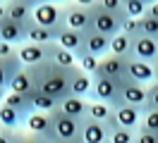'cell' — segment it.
Listing matches in <instances>:
<instances>
[{"label":"cell","instance_id":"cell-1","mask_svg":"<svg viewBox=\"0 0 158 143\" xmlns=\"http://www.w3.org/2000/svg\"><path fill=\"white\" fill-rule=\"evenodd\" d=\"M36 76V88L43 93L53 95L55 100H65L72 95V67H60L55 62H43V65L31 67Z\"/></svg>","mask_w":158,"mask_h":143},{"label":"cell","instance_id":"cell-2","mask_svg":"<svg viewBox=\"0 0 158 143\" xmlns=\"http://www.w3.org/2000/svg\"><path fill=\"white\" fill-rule=\"evenodd\" d=\"M89 100H103V103L113 105V107L122 105V79L94 74V91H91Z\"/></svg>","mask_w":158,"mask_h":143},{"label":"cell","instance_id":"cell-3","mask_svg":"<svg viewBox=\"0 0 158 143\" xmlns=\"http://www.w3.org/2000/svg\"><path fill=\"white\" fill-rule=\"evenodd\" d=\"M122 14H115V12H108L106 7H101L98 2L91 7V31H98V34H106V36H115L122 31V24H125Z\"/></svg>","mask_w":158,"mask_h":143},{"label":"cell","instance_id":"cell-4","mask_svg":"<svg viewBox=\"0 0 158 143\" xmlns=\"http://www.w3.org/2000/svg\"><path fill=\"white\" fill-rule=\"evenodd\" d=\"M34 22L41 26H48L53 31H62L65 29V5H55V2H41L39 7H34Z\"/></svg>","mask_w":158,"mask_h":143},{"label":"cell","instance_id":"cell-5","mask_svg":"<svg viewBox=\"0 0 158 143\" xmlns=\"http://www.w3.org/2000/svg\"><path fill=\"white\" fill-rule=\"evenodd\" d=\"M53 124H55V136L60 141H74L81 138V119L77 117H69L62 110H53Z\"/></svg>","mask_w":158,"mask_h":143},{"label":"cell","instance_id":"cell-6","mask_svg":"<svg viewBox=\"0 0 158 143\" xmlns=\"http://www.w3.org/2000/svg\"><path fill=\"white\" fill-rule=\"evenodd\" d=\"M17 53H19V60L24 62V67H36L43 65L50 60V43H22L17 46Z\"/></svg>","mask_w":158,"mask_h":143},{"label":"cell","instance_id":"cell-7","mask_svg":"<svg viewBox=\"0 0 158 143\" xmlns=\"http://www.w3.org/2000/svg\"><path fill=\"white\" fill-rule=\"evenodd\" d=\"M27 131L39 133L48 141H55V124H53V112H41V110H34V112L27 117Z\"/></svg>","mask_w":158,"mask_h":143},{"label":"cell","instance_id":"cell-8","mask_svg":"<svg viewBox=\"0 0 158 143\" xmlns=\"http://www.w3.org/2000/svg\"><path fill=\"white\" fill-rule=\"evenodd\" d=\"M65 26L77 31H91V7H81L77 2H65Z\"/></svg>","mask_w":158,"mask_h":143},{"label":"cell","instance_id":"cell-9","mask_svg":"<svg viewBox=\"0 0 158 143\" xmlns=\"http://www.w3.org/2000/svg\"><path fill=\"white\" fill-rule=\"evenodd\" d=\"M0 41H7L12 46H22L29 41V24L15 22L12 17L0 19Z\"/></svg>","mask_w":158,"mask_h":143},{"label":"cell","instance_id":"cell-10","mask_svg":"<svg viewBox=\"0 0 158 143\" xmlns=\"http://www.w3.org/2000/svg\"><path fill=\"white\" fill-rule=\"evenodd\" d=\"M55 43H60L62 48L72 50L77 57H79V55H84V53H89V50H86V31H77V29L65 26V29L58 34Z\"/></svg>","mask_w":158,"mask_h":143},{"label":"cell","instance_id":"cell-11","mask_svg":"<svg viewBox=\"0 0 158 143\" xmlns=\"http://www.w3.org/2000/svg\"><path fill=\"white\" fill-rule=\"evenodd\" d=\"M122 103L148 107V86L139 84V81H132L129 76H125L122 79Z\"/></svg>","mask_w":158,"mask_h":143},{"label":"cell","instance_id":"cell-12","mask_svg":"<svg viewBox=\"0 0 158 143\" xmlns=\"http://www.w3.org/2000/svg\"><path fill=\"white\" fill-rule=\"evenodd\" d=\"M144 110L141 105H129V103H122L118 107H113V114L118 119L120 126H127V129H134L137 131L139 124H141V117H144Z\"/></svg>","mask_w":158,"mask_h":143},{"label":"cell","instance_id":"cell-13","mask_svg":"<svg viewBox=\"0 0 158 143\" xmlns=\"http://www.w3.org/2000/svg\"><path fill=\"white\" fill-rule=\"evenodd\" d=\"M127 62H129V57H120V55L108 53V55L101 57V65H98L96 74L110 76V79H125L127 76Z\"/></svg>","mask_w":158,"mask_h":143},{"label":"cell","instance_id":"cell-14","mask_svg":"<svg viewBox=\"0 0 158 143\" xmlns=\"http://www.w3.org/2000/svg\"><path fill=\"white\" fill-rule=\"evenodd\" d=\"M132 46H134V57L156 65L158 62V38H151L146 34H139L132 38Z\"/></svg>","mask_w":158,"mask_h":143},{"label":"cell","instance_id":"cell-15","mask_svg":"<svg viewBox=\"0 0 158 143\" xmlns=\"http://www.w3.org/2000/svg\"><path fill=\"white\" fill-rule=\"evenodd\" d=\"M127 76L132 81H139V84H153L156 81V65L151 62H144L139 57H129L127 62Z\"/></svg>","mask_w":158,"mask_h":143},{"label":"cell","instance_id":"cell-16","mask_svg":"<svg viewBox=\"0 0 158 143\" xmlns=\"http://www.w3.org/2000/svg\"><path fill=\"white\" fill-rule=\"evenodd\" d=\"M81 141L84 143H106L108 141V126L98 119H81Z\"/></svg>","mask_w":158,"mask_h":143},{"label":"cell","instance_id":"cell-17","mask_svg":"<svg viewBox=\"0 0 158 143\" xmlns=\"http://www.w3.org/2000/svg\"><path fill=\"white\" fill-rule=\"evenodd\" d=\"M7 91H15V93H34L36 91V76H34V69L31 67H22L17 74L10 79V86Z\"/></svg>","mask_w":158,"mask_h":143},{"label":"cell","instance_id":"cell-18","mask_svg":"<svg viewBox=\"0 0 158 143\" xmlns=\"http://www.w3.org/2000/svg\"><path fill=\"white\" fill-rule=\"evenodd\" d=\"M94 91V74L84 72L81 67H72V95H81V98H89Z\"/></svg>","mask_w":158,"mask_h":143},{"label":"cell","instance_id":"cell-19","mask_svg":"<svg viewBox=\"0 0 158 143\" xmlns=\"http://www.w3.org/2000/svg\"><path fill=\"white\" fill-rule=\"evenodd\" d=\"M89 98H81V95H67L65 100H60V110L67 112L69 117H77V119H86L89 117Z\"/></svg>","mask_w":158,"mask_h":143},{"label":"cell","instance_id":"cell-20","mask_svg":"<svg viewBox=\"0 0 158 143\" xmlns=\"http://www.w3.org/2000/svg\"><path fill=\"white\" fill-rule=\"evenodd\" d=\"M106 126H108V143H134L137 131L127 129V126H120L115 114H110L108 119H106Z\"/></svg>","mask_w":158,"mask_h":143},{"label":"cell","instance_id":"cell-21","mask_svg":"<svg viewBox=\"0 0 158 143\" xmlns=\"http://www.w3.org/2000/svg\"><path fill=\"white\" fill-rule=\"evenodd\" d=\"M22 67H24V62L19 60V53H15V55H10V57H0V88L7 91L10 79L19 72Z\"/></svg>","mask_w":158,"mask_h":143},{"label":"cell","instance_id":"cell-22","mask_svg":"<svg viewBox=\"0 0 158 143\" xmlns=\"http://www.w3.org/2000/svg\"><path fill=\"white\" fill-rule=\"evenodd\" d=\"M5 5H7V17H12L15 22H22V24L34 22V7L27 5L24 0H5Z\"/></svg>","mask_w":158,"mask_h":143},{"label":"cell","instance_id":"cell-23","mask_svg":"<svg viewBox=\"0 0 158 143\" xmlns=\"http://www.w3.org/2000/svg\"><path fill=\"white\" fill-rule=\"evenodd\" d=\"M86 50L94 53V55H108L110 53V36L106 34H98V31H86Z\"/></svg>","mask_w":158,"mask_h":143},{"label":"cell","instance_id":"cell-24","mask_svg":"<svg viewBox=\"0 0 158 143\" xmlns=\"http://www.w3.org/2000/svg\"><path fill=\"white\" fill-rule=\"evenodd\" d=\"M0 124L2 126H10V129H24L27 126V117L19 112V110H15L10 105H0Z\"/></svg>","mask_w":158,"mask_h":143},{"label":"cell","instance_id":"cell-25","mask_svg":"<svg viewBox=\"0 0 158 143\" xmlns=\"http://www.w3.org/2000/svg\"><path fill=\"white\" fill-rule=\"evenodd\" d=\"M5 105H10L15 110H19L24 117H29L34 112V103H31V95L27 93H15V91H7L5 93Z\"/></svg>","mask_w":158,"mask_h":143},{"label":"cell","instance_id":"cell-26","mask_svg":"<svg viewBox=\"0 0 158 143\" xmlns=\"http://www.w3.org/2000/svg\"><path fill=\"white\" fill-rule=\"evenodd\" d=\"M110 53L113 55H120V57H134V46H132V36L127 34H115L110 38Z\"/></svg>","mask_w":158,"mask_h":143},{"label":"cell","instance_id":"cell-27","mask_svg":"<svg viewBox=\"0 0 158 143\" xmlns=\"http://www.w3.org/2000/svg\"><path fill=\"white\" fill-rule=\"evenodd\" d=\"M50 62H55V65H60V67H77V55L53 41V43H50Z\"/></svg>","mask_w":158,"mask_h":143},{"label":"cell","instance_id":"cell-28","mask_svg":"<svg viewBox=\"0 0 158 143\" xmlns=\"http://www.w3.org/2000/svg\"><path fill=\"white\" fill-rule=\"evenodd\" d=\"M31 95V103H34V110H41V112H53V110H58L60 107V100H55L53 95H48V93H43V91H34V93H29Z\"/></svg>","mask_w":158,"mask_h":143},{"label":"cell","instance_id":"cell-29","mask_svg":"<svg viewBox=\"0 0 158 143\" xmlns=\"http://www.w3.org/2000/svg\"><path fill=\"white\" fill-rule=\"evenodd\" d=\"M55 38H58V31H53L48 26H41L36 22L29 24V41L31 43H53Z\"/></svg>","mask_w":158,"mask_h":143},{"label":"cell","instance_id":"cell-30","mask_svg":"<svg viewBox=\"0 0 158 143\" xmlns=\"http://www.w3.org/2000/svg\"><path fill=\"white\" fill-rule=\"evenodd\" d=\"M110 114H113V105L103 103V100H91V103H89V117H91V119L106 122Z\"/></svg>","mask_w":158,"mask_h":143},{"label":"cell","instance_id":"cell-31","mask_svg":"<svg viewBox=\"0 0 158 143\" xmlns=\"http://www.w3.org/2000/svg\"><path fill=\"white\" fill-rule=\"evenodd\" d=\"M139 129H146V131L158 133V107H146V110H144V117H141Z\"/></svg>","mask_w":158,"mask_h":143},{"label":"cell","instance_id":"cell-32","mask_svg":"<svg viewBox=\"0 0 158 143\" xmlns=\"http://www.w3.org/2000/svg\"><path fill=\"white\" fill-rule=\"evenodd\" d=\"M77 65L84 69V72H89V74H96L98 72V65H101V57L94 55V53H84V55L77 57Z\"/></svg>","mask_w":158,"mask_h":143},{"label":"cell","instance_id":"cell-33","mask_svg":"<svg viewBox=\"0 0 158 143\" xmlns=\"http://www.w3.org/2000/svg\"><path fill=\"white\" fill-rule=\"evenodd\" d=\"M139 29H141V34H146L151 38H158V17H151V14L139 17Z\"/></svg>","mask_w":158,"mask_h":143},{"label":"cell","instance_id":"cell-34","mask_svg":"<svg viewBox=\"0 0 158 143\" xmlns=\"http://www.w3.org/2000/svg\"><path fill=\"white\" fill-rule=\"evenodd\" d=\"M148 5L144 0H125V12H127V17H144L146 14Z\"/></svg>","mask_w":158,"mask_h":143},{"label":"cell","instance_id":"cell-35","mask_svg":"<svg viewBox=\"0 0 158 143\" xmlns=\"http://www.w3.org/2000/svg\"><path fill=\"white\" fill-rule=\"evenodd\" d=\"M98 5L106 7L108 12H115V14L127 17V12H125V0H98Z\"/></svg>","mask_w":158,"mask_h":143},{"label":"cell","instance_id":"cell-36","mask_svg":"<svg viewBox=\"0 0 158 143\" xmlns=\"http://www.w3.org/2000/svg\"><path fill=\"white\" fill-rule=\"evenodd\" d=\"M22 129H10V126H2L0 124V143H17Z\"/></svg>","mask_w":158,"mask_h":143},{"label":"cell","instance_id":"cell-37","mask_svg":"<svg viewBox=\"0 0 158 143\" xmlns=\"http://www.w3.org/2000/svg\"><path fill=\"white\" fill-rule=\"evenodd\" d=\"M122 34H127V36H139L141 34V29H139V19L137 17H127L125 19V24H122Z\"/></svg>","mask_w":158,"mask_h":143},{"label":"cell","instance_id":"cell-38","mask_svg":"<svg viewBox=\"0 0 158 143\" xmlns=\"http://www.w3.org/2000/svg\"><path fill=\"white\" fill-rule=\"evenodd\" d=\"M134 143H158V133H153V131H146V129H137Z\"/></svg>","mask_w":158,"mask_h":143},{"label":"cell","instance_id":"cell-39","mask_svg":"<svg viewBox=\"0 0 158 143\" xmlns=\"http://www.w3.org/2000/svg\"><path fill=\"white\" fill-rule=\"evenodd\" d=\"M17 143H50L48 138H43L39 133H31V131H19V138Z\"/></svg>","mask_w":158,"mask_h":143},{"label":"cell","instance_id":"cell-40","mask_svg":"<svg viewBox=\"0 0 158 143\" xmlns=\"http://www.w3.org/2000/svg\"><path fill=\"white\" fill-rule=\"evenodd\" d=\"M148 107H158V81L148 84Z\"/></svg>","mask_w":158,"mask_h":143},{"label":"cell","instance_id":"cell-41","mask_svg":"<svg viewBox=\"0 0 158 143\" xmlns=\"http://www.w3.org/2000/svg\"><path fill=\"white\" fill-rule=\"evenodd\" d=\"M17 53V46H12L7 41H0V57H10Z\"/></svg>","mask_w":158,"mask_h":143},{"label":"cell","instance_id":"cell-42","mask_svg":"<svg viewBox=\"0 0 158 143\" xmlns=\"http://www.w3.org/2000/svg\"><path fill=\"white\" fill-rule=\"evenodd\" d=\"M146 14H151V17H158V0H156V2H151V5H148Z\"/></svg>","mask_w":158,"mask_h":143},{"label":"cell","instance_id":"cell-43","mask_svg":"<svg viewBox=\"0 0 158 143\" xmlns=\"http://www.w3.org/2000/svg\"><path fill=\"white\" fill-rule=\"evenodd\" d=\"M72 2H77V5H81V7H94L98 0H72Z\"/></svg>","mask_w":158,"mask_h":143},{"label":"cell","instance_id":"cell-44","mask_svg":"<svg viewBox=\"0 0 158 143\" xmlns=\"http://www.w3.org/2000/svg\"><path fill=\"white\" fill-rule=\"evenodd\" d=\"M7 17V5H5V0H0V19Z\"/></svg>","mask_w":158,"mask_h":143},{"label":"cell","instance_id":"cell-45","mask_svg":"<svg viewBox=\"0 0 158 143\" xmlns=\"http://www.w3.org/2000/svg\"><path fill=\"white\" fill-rule=\"evenodd\" d=\"M24 2H27V5H31V7H39L41 2H46V0H24Z\"/></svg>","mask_w":158,"mask_h":143},{"label":"cell","instance_id":"cell-46","mask_svg":"<svg viewBox=\"0 0 158 143\" xmlns=\"http://www.w3.org/2000/svg\"><path fill=\"white\" fill-rule=\"evenodd\" d=\"M50 143H84L81 138H74V141H60V138H55V141H50Z\"/></svg>","mask_w":158,"mask_h":143},{"label":"cell","instance_id":"cell-47","mask_svg":"<svg viewBox=\"0 0 158 143\" xmlns=\"http://www.w3.org/2000/svg\"><path fill=\"white\" fill-rule=\"evenodd\" d=\"M5 93H7V91H5V88H0V105L5 103Z\"/></svg>","mask_w":158,"mask_h":143},{"label":"cell","instance_id":"cell-48","mask_svg":"<svg viewBox=\"0 0 158 143\" xmlns=\"http://www.w3.org/2000/svg\"><path fill=\"white\" fill-rule=\"evenodd\" d=\"M46 2H55V5H65L67 0H46Z\"/></svg>","mask_w":158,"mask_h":143},{"label":"cell","instance_id":"cell-49","mask_svg":"<svg viewBox=\"0 0 158 143\" xmlns=\"http://www.w3.org/2000/svg\"><path fill=\"white\" fill-rule=\"evenodd\" d=\"M156 81H158V62H156Z\"/></svg>","mask_w":158,"mask_h":143},{"label":"cell","instance_id":"cell-50","mask_svg":"<svg viewBox=\"0 0 158 143\" xmlns=\"http://www.w3.org/2000/svg\"><path fill=\"white\" fill-rule=\"evenodd\" d=\"M144 2H146V5H151V2H156V0H144Z\"/></svg>","mask_w":158,"mask_h":143},{"label":"cell","instance_id":"cell-51","mask_svg":"<svg viewBox=\"0 0 158 143\" xmlns=\"http://www.w3.org/2000/svg\"><path fill=\"white\" fill-rule=\"evenodd\" d=\"M106 143H108V141H106Z\"/></svg>","mask_w":158,"mask_h":143}]
</instances>
